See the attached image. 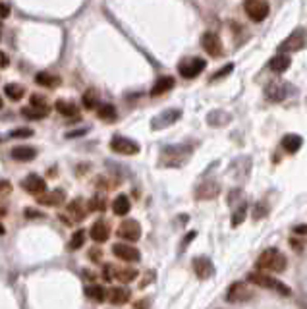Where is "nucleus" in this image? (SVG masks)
<instances>
[{"label": "nucleus", "instance_id": "a878e982", "mask_svg": "<svg viewBox=\"0 0 307 309\" xmlns=\"http://www.w3.org/2000/svg\"><path fill=\"white\" fill-rule=\"evenodd\" d=\"M267 99L273 100V102H278V100H282L288 95V87L286 85H278V83H273V85H269L267 87Z\"/></svg>", "mask_w": 307, "mask_h": 309}, {"label": "nucleus", "instance_id": "9d476101", "mask_svg": "<svg viewBox=\"0 0 307 309\" xmlns=\"http://www.w3.org/2000/svg\"><path fill=\"white\" fill-rule=\"evenodd\" d=\"M201 46L211 56L222 55V41H220L219 33H215V31H207V33L201 37Z\"/></svg>", "mask_w": 307, "mask_h": 309}, {"label": "nucleus", "instance_id": "6e6d98bb", "mask_svg": "<svg viewBox=\"0 0 307 309\" xmlns=\"http://www.w3.org/2000/svg\"><path fill=\"white\" fill-rule=\"evenodd\" d=\"M0 29H2V25H0Z\"/></svg>", "mask_w": 307, "mask_h": 309}, {"label": "nucleus", "instance_id": "4c0bfd02", "mask_svg": "<svg viewBox=\"0 0 307 309\" xmlns=\"http://www.w3.org/2000/svg\"><path fill=\"white\" fill-rule=\"evenodd\" d=\"M33 135V130L29 128H18V130H12L10 137H31Z\"/></svg>", "mask_w": 307, "mask_h": 309}, {"label": "nucleus", "instance_id": "a211bd4d", "mask_svg": "<svg viewBox=\"0 0 307 309\" xmlns=\"http://www.w3.org/2000/svg\"><path fill=\"white\" fill-rule=\"evenodd\" d=\"M172 87H174V77H170V76L159 77V79L155 81L153 89H151V97H159V95H165V93H168V91H170Z\"/></svg>", "mask_w": 307, "mask_h": 309}, {"label": "nucleus", "instance_id": "603ef678", "mask_svg": "<svg viewBox=\"0 0 307 309\" xmlns=\"http://www.w3.org/2000/svg\"><path fill=\"white\" fill-rule=\"evenodd\" d=\"M147 307V301H137L135 303V309H145Z\"/></svg>", "mask_w": 307, "mask_h": 309}, {"label": "nucleus", "instance_id": "c03bdc74", "mask_svg": "<svg viewBox=\"0 0 307 309\" xmlns=\"http://www.w3.org/2000/svg\"><path fill=\"white\" fill-rule=\"evenodd\" d=\"M145 278H147V280H145V282H141V284H139V288H145V286H147V284H151V282H153V278H155V271H149V273L145 275Z\"/></svg>", "mask_w": 307, "mask_h": 309}, {"label": "nucleus", "instance_id": "4be33fe9", "mask_svg": "<svg viewBox=\"0 0 307 309\" xmlns=\"http://www.w3.org/2000/svg\"><path fill=\"white\" fill-rule=\"evenodd\" d=\"M35 83H37V85H41V87L55 89V87H58V85H60V77L53 76V74H48V72H39V74L35 76Z\"/></svg>", "mask_w": 307, "mask_h": 309}, {"label": "nucleus", "instance_id": "f3484780", "mask_svg": "<svg viewBox=\"0 0 307 309\" xmlns=\"http://www.w3.org/2000/svg\"><path fill=\"white\" fill-rule=\"evenodd\" d=\"M62 201H66V193L62 189H55V191H50L46 195H41L39 205H43V207H58Z\"/></svg>", "mask_w": 307, "mask_h": 309}, {"label": "nucleus", "instance_id": "5fc2aeb1", "mask_svg": "<svg viewBox=\"0 0 307 309\" xmlns=\"http://www.w3.org/2000/svg\"><path fill=\"white\" fill-rule=\"evenodd\" d=\"M0 109H2V99H0Z\"/></svg>", "mask_w": 307, "mask_h": 309}, {"label": "nucleus", "instance_id": "8fccbe9b", "mask_svg": "<svg viewBox=\"0 0 307 309\" xmlns=\"http://www.w3.org/2000/svg\"><path fill=\"white\" fill-rule=\"evenodd\" d=\"M83 133H87V130H76V132H70V133H66V137H77V135H83Z\"/></svg>", "mask_w": 307, "mask_h": 309}, {"label": "nucleus", "instance_id": "de8ad7c7", "mask_svg": "<svg viewBox=\"0 0 307 309\" xmlns=\"http://www.w3.org/2000/svg\"><path fill=\"white\" fill-rule=\"evenodd\" d=\"M265 215H267V209H265V207H259V209L255 207V219H263Z\"/></svg>", "mask_w": 307, "mask_h": 309}, {"label": "nucleus", "instance_id": "c756f323", "mask_svg": "<svg viewBox=\"0 0 307 309\" xmlns=\"http://www.w3.org/2000/svg\"><path fill=\"white\" fill-rule=\"evenodd\" d=\"M4 93H6V97L10 100H20L25 95V89L22 85H18V83H8L4 87Z\"/></svg>", "mask_w": 307, "mask_h": 309}, {"label": "nucleus", "instance_id": "9b49d317", "mask_svg": "<svg viewBox=\"0 0 307 309\" xmlns=\"http://www.w3.org/2000/svg\"><path fill=\"white\" fill-rule=\"evenodd\" d=\"M180 118H182V111H180V109H168V111L161 112L159 116H155L153 122H151V128H153V130H163V128L174 124V122L180 120Z\"/></svg>", "mask_w": 307, "mask_h": 309}, {"label": "nucleus", "instance_id": "3c124183", "mask_svg": "<svg viewBox=\"0 0 307 309\" xmlns=\"http://www.w3.org/2000/svg\"><path fill=\"white\" fill-rule=\"evenodd\" d=\"M89 255H91V259H100V249H93Z\"/></svg>", "mask_w": 307, "mask_h": 309}, {"label": "nucleus", "instance_id": "f704fd0d", "mask_svg": "<svg viewBox=\"0 0 307 309\" xmlns=\"http://www.w3.org/2000/svg\"><path fill=\"white\" fill-rule=\"evenodd\" d=\"M107 209V201H105V197L103 195H93V197L89 199L87 203V211H93V213H103V211Z\"/></svg>", "mask_w": 307, "mask_h": 309}, {"label": "nucleus", "instance_id": "b1692460", "mask_svg": "<svg viewBox=\"0 0 307 309\" xmlns=\"http://www.w3.org/2000/svg\"><path fill=\"white\" fill-rule=\"evenodd\" d=\"M132 209V203H130V197L128 195H118V197L112 201V211H114V215H118V217H124V215H128Z\"/></svg>", "mask_w": 307, "mask_h": 309}, {"label": "nucleus", "instance_id": "2eb2a0df", "mask_svg": "<svg viewBox=\"0 0 307 309\" xmlns=\"http://www.w3.org/2000/svg\"><path fill=\"white\" fill-rule=\"evenodd\" d=\"M89 236H91L97 243H103L110 238V228L107 226V222L97 221V222H93V226H91V230H89Z\"/></svg>", "mask_w": 307, "mask_h": 309}, {"label": "nucleus", "instance_id": "0eeeda50", "mask_svg": "<svg viewBox=\"0 0 307 309\" xmlns=\"http://www.w3.org/2000/svg\"><path fill=\"white\" fill-rule=\"evenodd\" d=\"M109 147L114 151V153L128 154V157L139 153V145L135 143L133 139H130V137H122V135H114V137L110 139Z\"/></svg>", "mask_w": 307, "mask_h": 309}, {"label": "nucleus", "instance_id": "f257e3e1", "mask_svg": "<svg viewBox=\"0 0 307 309\" xmlns=\"http://www.w3.org/2000/svg\"><path fill=\"white\" fill-rule=\"evenodd\" d=\"M193 151V145L182 143V145H170L165 147L161 153V166H168V168H178V166L186 165V161L189 159V154Z\"/></svg>", "mask_w": 307, "mask_h": 309}, {"label": "nucleus", "instance_id": "dca6fc26", "mask_svg": "<svg viewBox=\"0 0 307 309\" xmlns=\"http://www.w3.org/2000/svg\"><path fill=\"white\" fill-rule=\"evenodd\" d=\"M251 298V292L245 288V284H241V282H236V284H232L230 290H228V294H226V299L234 303V301H241V299H249Z\"/></svg>", "mask_w": 307, "mask_h": 309}, {"label": "nucleus", "instance_id": "20e7f679", "mask_svg": "<svg viewBox=\"0 0 307 309\" xmlns=\"http://www.w3.org/2000/svg\"><path fill=\"white\" fill-rule=\"evenodd\" d=\"M305 44H307V31L303 29V27H297V29H294V31H292V33L288 35L284 41L280 43L278 50H280V55H286V53H296V50H301Z\"/></svg>", "mask_w": 307, "mask_h": 309}, {"label": "nucleus", "instance_id": "7ed1b4c3", "mask_svg": "<svg viewBox=\"0 0 307 309\" xmlns=\"http://www.w3.org/2000/svg\"><path fill=\"white\" fill-rule=\"evenodd\" d=\"M247 280L251 282V284H257V286L261 288H269V290H274V292H278L280 296H290V288L282 284L280 280H276L273 276H267V275H261V273H249L247 275Z\"/></svg>", "mask_w": 307, "mask_h": 309}, {"label": "nucleus", "instance_id": "c9c22d12", "mask_svg": "<svg viewBox=\"0 0 307 309\" xmlns=\"http://www.w3.org/2000/svg\"><path fill=\"white\" fill-rule=\"evenodd\" d=\"M97 116L100 120H114L116 118V109L112 105H100L97 109Z\"/></svg>", "mask_w": 307, "mask_h": 309}, {"label": "nucleus", "instance_id": "5701e85b", "mask_svg": "<svg viewBox=\"0 0 307 309\" xmlns=\"http://www.w3.org/2000/svg\"><path fill=\"white\" fill-rule=\"evenodd\" d=\"M55 109L62 116H66V118H72V116H77V112H79V109H77L76 102H72V100H64V99H58L55 102Z\"/></svg>", "mask_w": 307, "mask_h": 309}, {"label": "nucleus", "instance_id": "cd10ccee", "mask_svg": "<svg viewBox=\"0 0 307 309\" xmlns=\"http://www.w3.org/2000/svg\"><path fill=\"white\" fill-rule=\"evenodd\" d=\"M68 213L74 217V221H81V219H85V209H83L81 199H74V201H70V205H68Z\"/></svg>", "mask_w": 307, "mask_h": 309}, {"label": "nucleus", "instance_id": "09e8293b", "mask_svg": "<svg viewBox=\"0 0 307 309\" xmlns=\"http://www.w3.org/2000/svg\"><path fill=\"white\" fill-rule=\"evenodd\" d=\"M294 232H296V234H299V236H303V234H307V224H301V226H296V228H294Z\"/></svg>", "mask_w": 307, "mask_h": 309}, {"label": "nucleus", "instance_id": "49530a36", "mask_svg": "<svg viewBox=\"0 0 307 309\" xmlns=\"http://www.w3.org/2000/svg\"><path fill=\"white\" fill-rule=\"evenodd\" d=\"M10 14V6L8 4H0V18H8Z\"/></svg>", "mask_w": 307, "mask_h": 309}, {"label": "nucleus", "instance_id": "c85d7f7f", "mask_svg": "<svg viewBox=\"0 0 307 309\" xmlns=\"http://www.w3.org/2000/svg\"><path fill=\"white\" fill-rule=\"evenodd\" d=\"M85 236H87V234H85V230H83V228L74 232V234H72V238H70V243H68V249H70V251H77V249H79V247L85 243Z\"/></svg>", "mask_w": 307, "mask_h": 309}, {"label": "nucleus", "instance_id": "1a4fd4ad", "mask_svg": "<svg viewBox=\"0 0 307 309\" xmlns=\"http://www.w3.org/2000/svg\"><path fill=\"white\" fill-rule=\"evenodd\" d=\"M112 253L116 255L118 259L126 261V263H135L141 259V253L137 251V247H133L130 243H114L112 245Z\"/></svg>", "mask_w": 307, "mask_h": 309}, {"label": "nucleus", "instance_id": "423d86ee", "mask_svg": "<svg viewBox=\"0 0 307 309\" xmlns=\"http://www.w3.org/2000/svg\"><path fill=\"white\" fill-rule=\"evenodd\" d=\"M243 8H245V14L249 16V20L257 23L265 22L267 16H269V12H271L269 2H265V0H247L243 4Z\"/></svg>", "mask_w": 307, "mask_h": 309}, {"label": "nucleus", "instance_id": "a19ab883", "mask_svg": "<svg viewBox=\"0 0 307 309\" xmlns=\"http://www.w3.org/2000/svg\"><path fill=\"white\" fill-rule=\"evenodd\" d=\"M23 215H25L27 219H43V217H44V215H43V213H41V211L31 209V207H29V209L23 211Z\"/></svg>", "mask_w": 307, "mask_h": 309}, {"label": "nucleus", "instance_id": "ddd939ff", "mask_svg": "<svg viewBox=\"0 0 307 309\" xmlns=\"http://www.w3.org/2000/svg\"><path fill=\"white\" fill-rule=\"evenodd\" d=\"M193 271H195L197 278H201V280H207V278H211V276L215 275L213 261L207 259V257H197V259H193Z\"/></svg>", "mask_w": 307, "mask_h": 309}, {"label": "nucleus", "instance_id": "aec40b11", "mask_svg": "<svg viewBox=\"0 0 307 309\" xmlns=\"http://www.w3.org/2000/svg\"><path fill=\"white\" fill-rule=\"evenodd\" d=\"M220 193V186L217 182H207V184H201L195 191L197 199H211V197H217Z\"/></svg>", "mask_w": 307, "mask_h": 309}, {"label": "nucleus", "instance_id": "bb28decb", "mask_svg": "<svg viewBox=\"0 0 307 309\" xmlns=\"http://www.w3.org/2000/svg\"><path fill=\"white\" fill-rule=\"evenodd\" d=\"M50 109L48 107H41V109H33V107H25L22 109V116H25L27 120H43L48 116Z\"/></svg>", "mask_w": 307, "mask_h": 309}, {"label": "nucleus", "instance_id": "e433bc0d", "mask_svg": "<svg viewBox=\"0 0 307 309\" xmlns=\"http://www.w3.org/2000/svg\"><path fill=\"white\" fill-rule=\"evenodd\" d=\"M243 219H245V205L234 213V217H232V226H240L241 222H243Z\"/></svg>", "mask_w": 307, "mask_h": 309}, {"label": "nucleus", "instance_id": "864d4df0", "mask_svg": "<svg viewBox=\"0 0 307 309\" xmlns=\"http://www.w3.org/2000/svg\"><path fill=\"white\" fill-rule=\"evenodd\" d=\"M2 234H6V228H4L2 224H0V236H2Z\"/></svg>", "mask_w": 307, "mask_h": 309}, {"label": "nucleus", "instance_id": "a18cd8bd", "mask_svg": "<svg viewBox=\"0 0 307 309\" xmlns=\"http://www.w3.org/2000/svg\"><path fill=\"white\" fill-rule=\"evenodd\" d=\"M8 64H10V58H8V55H4V53L0 50V68H8Z\"/></svg>", "mask_w": 307, "mask_h": 309}, {"label": "nucleus", "instance_id": "393cba45", "mask_svg": "<svg viewBox=\"0 0 307 309\" xmlns=\"http://www.w3.org/2000/svg\"><path fill=\"white\" fill-rule=\"evenodd\" d=\"M109 299L112 305H124L130 299V290H126V288H112L109 292Z\"/></svg>", "mask_w": 307, "mask_h": 309}, {"label": "nucleus", "instance_id": "72a5a7b5", "mask_svg": "<svg viewBox=\"0 0 307 309\" xmlns=\"http://www.w3.org/2000/svg\"><path fill=\"white\" fill-rule=\"evenodd\" d=\"M207 120H209V124H213V126H222V124H226V122L230 120V114H226V112H222V111H215L209 114Z\"/></svg>", "mask_w": 307, "mask_h": 309}, {"label": "nucleus", "instance_id": "4468645a", "mask_svg": "<svg viewBox=\"0 0 307 309\" xmlns=\"http://www.w3.org/2000/svg\"><path fill=\"white\" fill-rule=\"evenodd\" d=\"M37 157V149L31 147V145H18L12 149V159L14 161H20V163H29V161H35Z\"/></svg>", "mask_w": 307, "mask_h": 309}, {"label": "nucleus", "instance_id": "f8f14e48", "mask_svg": "<svg viewBox=\"0 0 307 309\" xmlns=\"http://www.w3.org/2000/svg\"><path fill=\"white\" fill-rule=\"evenodd\" d=\"M22 186L27 193H31V195H41L44 189H46V182H44L41 176H37V174H29V176L23 178Z\"/></svg>", "mask_w": 307, "mask_h": 309}, {"label": "nucleus", "instance_id": "6e6552de", "mask_svg": "<svg viewBox=\"0 0 307 309\" xmlns=\"http://www.w3.org/2000/svg\"><path fill=\"white\" fill-rule=\"evenodd\" d=\"M118 236H120L122 240H126V242H137L139 238H141V226H139V222L133 221V219H128V221H124L118 226V232H116Z\"/></svg>", "mask_w": 307, "mask_h": 309}, {"label": "nucleus", "instance_id": "6ab92c4d", "mask_svg": "<svg viewBox=\"0 0 307 309\" xmlns=\"http://www.w3.org/2000/svg\"><path fill=\"white\" fill-rule=\"evenodd\" d=\"M301 145H303V139L297 133H286L284 137H282V147L288 153H297L301 149Z\"/></svg>", "mask_w": 307, "mask_h": 309}, {"label": "nucleus", "instance_id": "39448f33", "mask_svg": "<svg viewBox=\"0 0 307 309\" xmlns=\"http://www.w3.org/2000/svg\"><path fill=\"white\" fill-rule=\"evenodd\" d=\"M207 68V62L203 60V58H186V60H182L180 64H178V72H180V76L186 77V79H193V77H197L203 70Z\"/></svg>", "mask_w": 307, "mask_h": 309}, {"label": "nucleus", "instance_id": "412c9836", "mask_svg": "<svg viewBox=\"0 0 307 309\" xmlns=\"http://www.w3.org/2000/svg\"><path fill=\"white\" fill-rule=\"evenodd\" d=\"M290 64H292V60H290V56L288 55H278L273 56L271 58V62H269V68L273 70V72H276V74H282V72H286L288 68H290Z\"/></svg>", "mask_w": 307, "mask_h": 309}, {"label": "nucleus", "instance_id": "58836bf2", "mask_svg": "<svg viewBox=\"0 0 307 309\" xmlns=\"http://www.w3.org/2000/svg\"><path fill=\"white\" fill-rule=\"evenodd\" d=\"M232 70H234V64H226V66H224V68H220L219 72H217L215 76L211 77V79H213V81H217V79H222V77H224V76H228V74H230Z\"/></svg>", "mask_w": 307, "mask_h": 309}, {"label": "nucleus", "instance_id": "37998d69", "mask_svg": "<svg viewBox=\"0 0 307 309\" xmlns=\"http://www.w3.org/2000/svg\"><path fill=\"white\" fill-rule=\"evenodd\" d=\"M12 191V184L8 180H0V195H8Z\"/></svg>", "mask_w": 307, "mask_h": 309}, {"label": "nucleus", "instance_id": "7c9ffc66", "mask_svg": "<svg viewBox=\"0 0 307 309\" xmlns=\"http://www.w3.org/2000/svg\"><path fill=\"white\" fill-rule=\"evenodd\" d=\"M114 278L120 282H132L133 278H137V271L135 269H114Z\"/></svg>", "mask_w": 307, "mask_h": 309}, {"label": "nucleus", "instance_id": "f03ea898", "mask_svg": "<svg viewBox=\"0 0 307 309\" xmlns=\"http://www.w3.org/2000/svg\"><path fill=\"white\" fill-rule=\"evenodd\" d=\"M257 269L261 271H271V273H284L286 271V257L284 253H280L278 249H267L259 255L257 259Z\"/></svg>", "mask_w": 307, "mask_h": 309}, {"label": "nucleus", "instance_id": "79ce46f5", "mask_svg": "<svg viewBox=\"0 0 307 309\" xmlns=\"http://www.w3.org/2000/svg\"><path fill=\"white\" fill-rule=\"evenodd\" d=\"M31 107H33V109L46 107V105H44V97H41V95H31Z\"/></svg>", "mask_w": 307, "mask_h": 309}, {"label": "nucleus", "instance_id": "ea45409f", "mask_svg": "<svg viewBox=\"0 0 307 309\" xmlns=\"http://www.w3.org/2000/svg\"><path fill=\"white\" fill-rule=\"evenodd\" d=\"M103 278L107 282H112L114 280V267L112 265H105V271H103Z\"/></svg>", "mask_w": 307, "mask_h": 309}, {"label": "nucleus", "instance_id": "2f4dec72", "mask_svg": "<svg viewBox=\"0 0 307 309\" xmlns=\"http://www.w3.org/2000/svg\"><path fill=\"white\" fill-rule=\"evenodd\" d=\"M97 100H99V95H97L95 89H87V91L83 93V97H81V102H83V107H85L87 111H93V109L97 107Z\"/></svg>", "mask_w": 307, "mask_h": 309}, {"label": "nucleus", "instance_id": "473e14b6", "mask_svg": "<svg viewBox=\"0 0 307 309\" xmlns=\"http://www.w3.org/2000/svg\"><path fill=\"white\" fill-rule=\"evenodd\" d=\"M85 294L93 301H105V298H107V292H105L103 286H87L85 288Z\"/></svg>", "mask_w": 307, "mask_h": 309}]
</instances>
